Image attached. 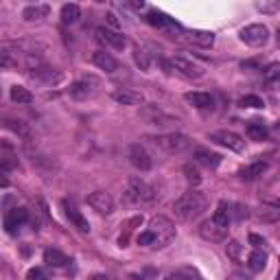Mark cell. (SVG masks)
<instances>
[{
	"label": "cell",
	"mask_w": 280,
	"mask_h": 280,
	"mask_svg": "<svg viewBox=\"0 0 280 280\" xmlns=\"http://www.w3.org/2000/svg\"><path fill=\"white\" fill-rule=\"evenodd\" d=\"M175 239V225L166 217H153L149 221V228L138 235V245L145 248H166Z\"/></svg>",
	"instance_id": "obj_1"
},
{
	"label": "cell",
	"mask_w": 280,
	"mask_h": 280,
	"mask_svg": "<svg viewBox=\"0 0 280 280\" xmlns=\"http://www.w3.org/2000/svg\"><path fill=\"white\" fill-rule=\"evenodd\" d=\"M208 206V199H206L199 191H189L184 193L182 197L173 204V210H175V217L182 219V221H191V219L199 217Z\"/></svg>",
	"instance_id": "obj_2"
},
{
	"label": "cell",
	"mask_w": 280,
	"mask_h": 280,
	"mask_svg": "<svg viewBox=\"0 0 280 280\" xmlns=\"http://www.w3.org/2000/svg\"><path fill=\"white\" fill-rule=\"evenodd\" d=\"M123 199L127 204H151L156 199V189L147 184L145 179L131 177L123 191Z\"/></svg>",
	"instance_id": "obj_3"
},
{
	"label": "cell",
	"mask_w": 280,
	"mask_h": 280,
	"mask_svg": "<svg viewBox=\"0 0 280 280\" xmlns=\"http://www.w3.org/2000/svg\"><path fill=\"white\" fill-rule=\"evenodd\" d=\"M151 140V145H156L160 151H164V153H182L186 151L191 147V140L189 136H184V134H162V136H153L149 138Z\"/></svg>",
	"instance_id": "obj_4"
},
{
	"label": "cell",
	"mask_w": 280,
	"mask_h": 280,
	"mask_svg": "<svg viewBox=\"0 0 280 280\" xmlns=\"http://www.w3.org/2000/svg\"><path fill=\"white\" fill-rule=\"evenodd\" d=\"M169 64H171V68H175L177 72H182V75L189 77V79H199V77H204V66L197 64L195 59L186 57V55H175Z\"/></svg>",
	"instance_id": "obj_5"
},
{
	"label": "cell",
	"mask_w": 280,
	"mask_h": 280,
	"mask_svg": "<svg viewBox=\"0 0 280 280\" xmlns=\"http://www.w3.org/2000/svg\"><path fill=\"white\" fill-rule=\"evenodd\" d=\"M269 39V29L265 24H250L241 31V42H245L248 46H263Z\"/></svg>",
	"instance_id": "obj_6"
},
{
	"label": "cell",
	"mask_w": 280,
	"mask_h": 280,
	"mask_svg": "<svg viewBox=\"0 0 280 280\" xmlns=\"http://www.w3.org/2000/svg\"><path fill=\"white\" fill-rule=\"evenodd\" d=\"M210 140L217 145H221V147H228L230 151H237V153H241L245 149V140L239 134H235V131H228V129H219L215 134H210Z\"/></svg>",
	"instance_id": "obj_7"
},
{
	"label": "cell",
	"mask_w": 280,
	"mask_h": 280,
	"mask_svg": "<svg viewBox=\"0 0 280 280\" xmlns=\"http://www.w3.org/2000/svg\"><path fill=\"white\" fill-rule=\"evenodd\" d=\"M95 35H97V39L101 44L110 46V49H114V51H123L125 46H127V37H125L123 33L112 31V29H105V26H99V29L95 31Z\"/></svg>",
	"instance_id": "obj_8"
},
{
	"label": "cell",
	"mask_w": 280,
	"mask_h": 280,
	"mask_svg": "<svg viewBox=\"0 0 280 280\" xmlns=\"http://www.w3.org/2000/svg\"><path fill=\"white\" fill-rule=\"evenodd\" d=\"M199 237L210 243H221L228 239V228H223V225H219L212 221V219H208V221H204L199 225Z\"/></svg>",
	"instance_id": "obj_9"
},
{
	"label": "cell",
	"mask_w": 280,
	"mask_h": 280,
	"mask_svg": "<svg viewBox=\"0 0 280 280\" xmlns=\"http://www.w3.org/2000/svg\"><path fill=\"white\" fill-rule=\"evenodd\" d=\"M129 162L134 164L138 171H149L151 166H153L151 153L147 151L140 143H136V145H131V147H129Z\"/></svg>",
	"instance_id": "obj_10"
},
{
	"label": "cell",
	"mask_w": 280,
	"mask_h": 280,
	"mask_svg": "<svg viewBox=\"0 0 280 280\" xmlns=\"http://www.w3.org/2000/svg\"><path fill=\"white\" fill-rule=\"evenodd\" d=\"M88 204L97 212H101V215H110V212H114V199H112V195H110V193H105V191L90 193V195H88Z\"/></svg>",
	"instance_id": "obj_11"
},
{
	"label": "cell",
	"mask_w": 280,
	"mask_h": 280,
	"mask_svg": "<svg viewBox=\"0 0 280 280\" xmlns=\"http://www.w3.org/2000/svg\"><path fill=\"white\" fill-rule=\"evenodd\" d=\"M182 35H184L186 42H191L195 46H202V49H210V46L215 44V33H212V31L193 29V31H182Z\"/></svg>",
	"instance_id": "obj_12"
},
{
	"label": "cell",
	"mask_w": 280,
	"mask_h": 280,
	"mask_svg": "<svg viewBox=\"0 0 280 280\" xmlns=\"http://www.w3.org/2000/svg\"><path fill=\"white\" fill-rule=\"evenodd\" d=\"M26 219H29V210L26 208H13L5 219L7 232H9V235H16V232L26 223Z\"/></svg>",
	"instance_id": "obj_13"
},
{
	"label": "cell",
	"mask_w": 280,
	"mask_h": 280,
	"mask_svg": "<svg viewBox=\"0 0 280 280\" xmlns=\"http://www.w3.org/2000/svg\"><path fill=\"white\" fill-rule=\"evenodd\" d=\"M143 116H145V121L151 123V125H171V123H175V118L164 114V112L158 110L156 105H147V108L143 110Z\"/></svg>",
	"instance_id": "obj_14"
},
{
	"label": "cell",
	"mask_w": 280,
	"mask_h": 280,
	"mask_svg": "<svg viewBox=\"0 0 280 280\" xmlns=\"http://www.w3.org/2000/svg\"><path fill=\"white\" fill-rule=\"evenodd\" d=\"M184 99L197 110H212L215 108V99H212L208 92H186Z\"/></svg>",
	"instance_id": "obj_15"
},
{
	"label": "cell",
	"mask_w": 280,
	"mask_h": 280,
	"mask_svg": "<svg viewBox=\"0 0 280 280\" xmlns=\"http://www.w3.org/2000/svg\"><path fill=\"white\" fill-rule=\"evenodd\" d=\"M92 85H97V79H81V81L72 83L70 85V97L77 99V101H81V99H88L92 92H95V88Z\"/></svg>",
	"instance_id": "obj_16"
},
{
	"label": "cell",
	"mask_w": 280,
	"mask_h": 280,
	"mask_svg": "<svg viewBox=\"0 0 280 280\" xmlns=\"http://www.w3.org/2000/svg\"><path fill=\"white\" fill-rule=\"evenodd\" d=\"M92 64H95L97 68L105 70V72H116L118 70V62L110 55V53H105V51L95 53V55H92Z\"/></svg>",
	"instance_id": "obj_17"
},
{
	"label": "cell",
	"mask_w": 280,
	"mask_h": 280,
	"mask_svg": "<svg viewBox=\"0 0 280 280\" xmlns=\"http://www.w3.org/2000/svg\"><path fill=\"white\" fill-rule=\"evenodd\" d=\"M193 160L199 164H204V166H208V169H215V166H219V162H221V156H219V153H212L208 149H195Z\"/></svg>",
	"instance_id": "obj_18"
},
{
	"label": "cell",
	"mask_w": 280,
	"mask_h": 280,
	"mask_svg": "<svg viewBox=\"0 0 280 280\" xmlns=\"http://www.w3.org/2000/svg\"><path fill=\"white\" fill-rule=\"evenodd\" d=\"M66 215H68V219H70V223L75 225L77 230H81V232H90V223H88V219H85L81 212H79L75 206L72 204H68L66 202Z\"/></svg>",
	"instance_id": "obj_19"
},
{
	"label": "cell",
	"mask_w": 280,
	"mask_h": 280,
	"mask_svg": "<svg viewBox=\"0 0 280 280\" xmlns=\"http://www.w3.org/2000/svg\"><path fill=\"white\" fill-rule=\"evenodd\" d=\"M44 263L46 265H51V267H66V265L70 263V258L64 254V252H59V250H46L44 252Z\"/></svg>",
	"instance_id": "obj_20"
},
{
	"label": "cell",
	"mask_w": 280,
	"mask_h": 280,
	"mask_svg": "<svg viewBox=\"0 0 280 280\" xmlns=\"http://www.w3.org/2000/svg\"><path fill=\"white\" fill-rule=\"evenodd\" d=\"M114 101L123 103V105H140L143 103V95L134 90H118L114 92Z\"/></svg>",
	"instance_id": "obj_21"
},
{
	"label": "cell",
	"mask_w": 280,
	"mask_h": 280,
	"mask_svg": "<svg viewBox=\"0 0 280 280\" xmlns=\"http://www.w3.org/2000/svg\"><path fill=\"white\" fill-rule=\"evenodd\" d=\"M164 280H204V278L197 269H193V267H179L175 271H171Z\"/></svg>",
	"instance_id": "obj_22"
},
{
	"label": "cell",
	"mask_w": 280,
	"mask_h": 280,
	"mask_svg": "<svg viewBox=\"0 0 280 280\" xmlns=\"http://www.w3.org/2000/svg\"><path fill=\"white\" fill-rule=\"evenodd\" d=\"M265 265H267V254L263 250H254L252 254L248 256V267L252 271H263Z\"/></svg>",
	"instance_id": "obj_23"
},
{
	"label": "cell",
	"mask_w": 280,
	"mask_h": 280,
	"mask_svg": "<svg viewBox=\"0 0 280 280\" xmlns=\"http://www.w3.org/2000/svg\"><path fill=\"white\" fill-rule=\"evenodd\" d=\"M267 171V162H256V164H250L245 166V169H241V179H256L258 175H263V173Z\"/></svg>",
	"instance_id": "obj_24"
},
{
	"label": "cell",
	"mask_w": 280,
	"mask_h": 280,
	"mask_svg": "<svg viewBox=\"0 0 280 280\" xmlns=\"http://www.w3.org/2000/svg\"><path fill=\"white\" fill-rule=\"evenodd\" d=\"M212 221L219 223V225H223V228H228V225H230V206L225 204V202H219L215 215H212Z\"/></svg>",
	"instance_id": "obj_25"
},
{
	"label": "cell",
	"mask_w": 280,
	"mask_h": 280,
	"mask_svg": "<svg viewBox=\"0 0 280 280\" xmlns=\"http://www.w3.org/2000/svg\"><path fill=\"white\" fill-rule=\"evenodd\" d=\"M49 16V7L46 5H35V7H26L22 11V18L33 22V20H39V18H46Z\"/></svg>",
	"instance_id": "obj_26"
},
{
	"label": "cell",
	"mask_w": 280,
	"mask_h": 280,
	"mask_svg": "<svg viewBox=\"0 0 280 280\" xmlns=\"http://www.w3.org/2000/svg\"><path fill=\"white\" fill-rule=\"evenodd\" d=\"M79 16H81V9H79V5L68 3V5H64V7H62V20H64L66 24L77 22Z\"/></svg>",
	"instance_id": "obj_27"
},
{
	"label": "cell",
	"mask_w": 280,
	"mask_h": 280,
	"mask_svg": "<svg viewBox=\"0 0 280 280\" xmlns=\"http://www.w3.org/2000/svg\"><path fill=\"white\" fill-rule=\"evenodd\" d=\"M11 101L18 103V105H24V103H31L33 101V95L22 85H13L11 88Z\"/></svg>",
	"instance_id": "obj_28"
},
{
	"label": "cell",
	"mask_w": 280,
	"mask_h": 280,
	"mask_svg": "<svg viewBox=\"0 0 280 280\" xmlns=\"http://www.w3.org/2000/svg\"><path fill=\"white\" fill-rule=\"evenodd\" d=\"M147 22L153 26H173V20L169 16H164L162 11H149L147 13Z\"/></svg>",
	"instance_id": "obj_29"
},
{
	"label": "cell",
	"mask_w": 280,
	"mask_h": 280,
	"mask_svg": "<svg viewBox=\"0 0 280 280\" xmlns=\"http://www.w3.org/2000/svg\"><path fill=\"white\" fill-rule=\"evenodd\" d=\"M248 136L252 138V140H265L267 138V127H265L263 123H258V121H254V123H250L248 125Z\"/></svg>",
	"instance_id": "obj_30"
},
{
	"label": "cell",
	"mask_w": 280,
	"mask_h": 280,
	"mask_svg": "<svg viewBox=\"0 0 280 280\" xmlns=\"http://www.w3.org/2000/svg\"><path fill=\"white\" fill-rule=\"evenodd\" d=\"M239 105H241V108H254V110L265 108L263 99H261V97H256V95H245V97L241 99V101H239Z\"/></svg>",
	"instance_id": "obj_31"
},
{
	"label": "cell",
	"mask_w": 280,
	"mask_h": 280,
	"mask_svg": "<svg viewBox=\"0 0 280 280\" xmlns=\"http://www.w3.org/2000/svg\"><path fill=\"white\" fill-rule=\"evenodd\" d=\"M184 177H186V182L193 184V186H197L199 182H202V175H199V171L193 164H186L184 166Z\"/></svg>",
	"instance_id": "obj_32"
},
{
	"label": "cell",
	"mask_w": 280,
	"mask_h": 280,
	"mask_svg": "<svg viewBox=\"0 0 280 280\" xmlns=\"http://www.w3.org/2000/svg\"><path fill=\"white\" fill-rule=\"evenodd\" d=\"M225 250H228V256L235 258V261H239V258H241V245H239L237 241H230Z\"/></svg>",
	"instance_id": "obj_33"
},
{
	"label": "cell",
	"mask_w": 280,
	"mask_h": 280,
	"mask_svg": "<svg viewBox=\"0 0 280 280\" xmlns=\"http://www.w3.org/2000/svg\"><path fill=\"white\" fill-rule=\"evenodd\" d=\"M136 64H138L143 70H147V68H149V57H147V53H145V51L136 49Z\"/></svg>",
	"instance_id": "obj_34"
},
{
	"label": "cell",
	"mask_w": 280,
	"mask_h": 280,
	"mask_svg": "<svg viewBox=\"0 0 280 280\" xmlns=\"http://www.w3.org/2000/svg\"><path fill=\"white\" fill-rule=\"evenodd\" d=\"M26 280H49V276H46L42 269L33 267V269H29V271H26Z\"/></svg>",
	"instance_id": "obj_35"
},
{
	"label": "cell",
	"mask_w": 280,
	"mask_h": 280,
	"mask_svg": "<svg viewBox=\"0 0 280 280\" xmlns=\"http://www.w3.org/2000/svg\"><path fill=\"white\" fill-rule=\"evenodd\" d=\"M278 72H280V66H278V64H271L269 68H267V72H265V77H267V81H274V79L278 77Z\"/></svg>",
	"instance_id": "obj_36"
},
{
	"label": "cell",
	"mask_w": 280,
	"mask_h": 280,
	"mask_svg": "<svg viewBox=\"0 0 280 280\" xmlns=\"http://www.w3.org/2000/svg\"><path fill=\"white\" fill-rule=\"evenodd\" d=\"M13 169H16V160L0 158V171H13Z\"/></svg>",
	"instance_id": "obj_37"
},
{
	"label": "cell",
	"mask_w": 280,
	"mask_h": 280,
	"mask_svg": "<svg viewBox=\"0 0 280 280\" xmlns=\"http://www.w3.org/2000/svg\"><path fill=\"white\" fill-rule=\"evenodd\" d=\"M5 125H7V127H11L13 131H18V134L26 136V127H24V125H20V121H18V125H13V121H5Z\"/></svg>",
	"instance_id": "obj_38"
},
{
	"label": "cell",
	"mask_w": 280,
	"mask_h": 280,
	"mask_svg": "<svg viewBox=\"0 0 280 280\" xmlns=\"http://www.w3.org/2000/svg\"><path fill=\"white\" fill-rule=\"evenodd\" d=\"M105 18H108V24L112 26V29H118V26H121V22H118V18H116V16H114V13H112V11H110V13H108V16H105Z\"/></svg>",
	"instance_id": "obj_39"
},
{
	"label": "cell",
	"mask_w": 280,
	"mask_h": 280,
	"mask_svg": "<svg viewBox=\"0 0 280 280\" xmlns=\"http://www.w3.org/2000/svg\"><path fill=\"white\" fill-rule=\"evenodd\" d=\"M250 243L256 245V248H261V245H265V239L258 237V235H250Z\"/></svg>",
	"instance_id": "obj_40"
},
{
	"label": "cell",
	"mask_w": 280,
	"mask_h": 280,
	"mask_svg": "<svg viewBox=\"0 0 280 280\" xmlns=\"http://www.w3.org/2000/svg\"><path fill=\"white\" fill-rule=\"evenodd\" d=\"M0 186H3V189H7V186H9V179H7L5 175H0Z\"/></svg>",
	"instance_id": "obj_41"
},
{
	"label": "cell",
	"mask_w": 280,
	"mask_h": 280,
	"mask_svg": "<svg viewBox=\"0 0 280 280\" xmlns=\"http://www.w3.org/2000/svg\"><path fill=\"white\" fill-rule=\"evenodd\" d=\"M92 280H114V278H110V276H105V274H99V276H95Z\"/></svg>",
	"instance_id": "obj_42"
},
{
	"label": "cell",
	"mask_w": 280,
	"mask_h": 280,
	"mask_svg": "<svg viewBox=\"0 0 280 280\" xmlns=\"http://www.w3.org/2000/svg\"><path fill=\"white\" fill-rule=\"evenodd\" d=\"M261 9H265V11H274L276 5H261Z\"/></svg>",
	"instance_id": "obj_43"
}]
</instances>
